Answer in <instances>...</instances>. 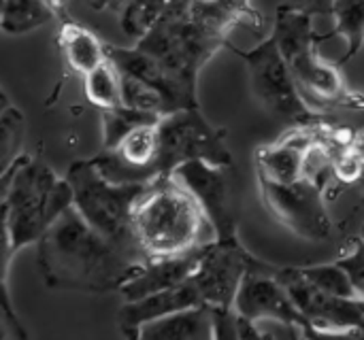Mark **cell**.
Returning <instances> with one entry per match:
<instances>
[{
  "mask_svg": "<svg viewBox=\"0 0 364 340\" xmlns=\"http://www.w3.org/2000/svg\"><path fill=\"white\" fill-rule=\"evenodd\" d=\"M173 177L196 198L200 204L213 238L237 241L239 238V196L235 190L232 166H218L205 160H192L181 164Z\"/></svg>",
  "mask_w": 364,
  "mask_h": 340,
  "instance_id": "cell-9",
  "label": "cell"
},
{
  "mask_svg": "<svg viewBox=\"0 0 364 340\" xmlns=\"http://www.w3.org/2000/svg\"><path fill=\"white\" fill-rule=\"evenodd\" d=\"M139 340H205L213 339V309L198 305L149 322L141 328Z\"/></svg>",
  "mask_w": 364,
  "mask_h": 340,
  "instance_id": "cell-17",
  "label": "cell"
},
{
  "mask_svg": "<svg viewBox=\"0 0 364 340\" xmlns=\"http://www.w3.org/2000/svg\"><path fill=\"white\" fill-rule=\"evenodd\" d=\"M66 181L73 187V204L83 219L111 243L149 260L132 232V211L149 183H113L105 179L90 160L73 162Z\"/></svg>",
  "mask_w": 364,
  "mask_h": 340,
  "instance_id": "cell-5",
  "label": "cell"
},
{
  "mask_svg": "<svg viewBox=\"0 0 364 340\" xmlns=\"http://www.w3.org/2000/svg\"><path fill=\"white\" fill-rule=\"evenodd\" d=\"M49 2H51V4L55 6V11H58V9L62 6V2H64V0H49Z\"/></svg>",
  "mask_w": 364,
  "mask_h": 340,
  "instance_id": "cell-29",
  "label": "cell"
},
{
  "mask_svg": "<svg viewBox=\"0 0 364 340\" xmlns=\"http://www.w3.org/2000/svg\"><path fill=\"white\" fill-rule=\"evenodd\" d=\"M122 72V70H119ZM122 92H124V104L134 106V109H143V111H151L158 115H168V104L164 100V96L154 89L151 85H147L145 81L122 72Z\"/></svg>",
  "mask_w": 364,
  "mask_h": 340,
  "instance_id": "cell-26",
  "label": "cell"
},
{
  "mask_svg": "<svg viewBox=\"0 0 364 340\" xmlns=\"http://www.w3.org/2000/svg\"><path fill=\"white\" fill-rule=\"evenodd\" d=\"M85 85V98L92 106L107 111L124 104V92H122V72L119 68L107 57L100 66L83 75Z\"/></svg>",
  "mask_w": 364,
  "mask_h": 340,
  "instance_id": "cell-22",
  "label": "cell"
},
{
  "mask_svg": "<svg viewBox=\"0 0 364 340\" xmlns=\"http://www.w3.org/2000/svg\"><path fill=\"white\" fill-rule=\"evenodd\" d=\"M164 9H166V0H126L119 17L122 30L139 40L162 17Z\"/></svg>",
  "mask_w": 364,
  "mask_h": 340,
  "instance_id": "cell-25",
  "label": "cell"
},
{
  "mask_svg": "<svg viewBox=\"0 0 364 340\" xmlns=\"http://www.w3.org/2000/svg\"><path fill=\"white\" fill-rule=\"evenodd\" d=\"M145 262L92 228L75 204L36 243L41 277L47 287L60 292H119Z\"/></svg>",
  "mask_w": 364,
  "mask_h": 340,
  "instance_id": "cell-1",
  "label": "cell"
},
{
  "mask_svg": "<svg viewBox=\"0 0 364 340\" xmlns=\"http://www.w3.org/2000/svg\"><path fill=\"white\" fill-rule=\"evenodd\" d=\"M307 153L309 143H279L275 147H264L258 162V177L277 183H292L307 175Z\"/></svg>",
  "mask_w": 364,
  "mask_h": 340,
  "instance_id": "cell-19",
  "label": "cell"
},
{
  "mask_svg": "<svg viewBox=\"0 0 364 340\" xmlns=\"http://www.w3.org/2000/svg\"><path fill=\"white\" fill-rule=\"evenodd\" d=\"M158 172H173L192 160H205L218 166H232V155L226 147V130L215 128L200 113V106L179 109L162 115L158 124Z\"/></svg>",
  "mask_w": 364,
  "mask_h": 340,
  "instance_id": "cell-7",
  "label": "cell"
},
{
  "mask_svg": "<svg viewBox=\"0 0 364 340\" xmlns=\"http://www.w3.org/2000/svg\"><path fill=\"white\" fill-rule=\"evenodd\" d=\"M160 119H162V115H158V113L134 109L128 104L107 109V111H102V147L111 149L132 130L147 126V124H158Z\"/></svg>",
  "mask_w": 364,
  "mask_h": 340,
  "instance_id": "cell-23",
  "label": "cell"
},
{
  "mask_svg": "<svg viewBox=\"0 0 364 340\" xmlns=\"http://www.w3.org/2000/svg\"><path fill=\"white\" fill-rule=\"evenodd\" d=\"M203 305V298L192 281V277L171 290L139 298V300H128L122 305L117 313V326L128 339H136L141 328L149 322H156L164 315H171L181 309H192Z\"/></svg>",
  "mask_w": 364,
  "mask_h": 340,
  "instance_id": "cell-15",
  "label": "cell"
},
{
  "mask_svg": "<svg viewBox=\"0 0 364 340\" xmlns=\"http://www.w3.org/2000/svg\"><path fill=\"white\" fill-rule=\"evenodd\" d=\"M275 275L324 339L364 336V300L360 296L341 298L326 294L309 283L301 268H277Z\"/></svg>",
  "mask_w": 364,
  "mask_h": 340,
  "instance_id": "cell-10",
  "label": "cell"
},
{
  "mask_svg": "<svg viewBox=\"0 0 364 340\" xmlns=\"http://www.w3.org/2000/svg\"><path fill=\"white\" fill-rule=\"evenodd\" d=\"M301 273L305 275V279L309 283H314L318 290L333 294V296H341V298H358L360 292L354 285L350 273L339 264H318V266H305L301 268Z\"/></svg>",
  "mask_w": 364,
  "mask_h": 340,
  "instance_id": "cell-24",
  "label": "cell"
},
{
  "mask_svg": "<svg viewBox=\"0 0 364 340\" xmlns=\"http://www.w3.org/2000/svg\"><path fill=\"white\" fill-rule=\"evenodd\" d=\"M335 2L337 0H284L282 4H286L290 9H296V11H303V13H307L311 17H316V15L333 17Z\"/></svg>",
  "mask_w": 364,
  "mask_h": 340,
  "instance_id": "cell-28",
  "label": "cell"
},
{
  "mask_svg": "<svg viewBox=\"0 0 364 340\" xmlns=\"http://www.w3.org/2000/svg\"><path fill=\"white\" fill-rule=\"evenodd\" d=\"M53 15L55 6L49 0H2V30L6 34H28Z\"/></svg>",
  "mask_w": 364,
  "mask_h": 340,
  "instance_id": "cell-21",
  "label": "cell"
},
{
  "mask_svg": "<svg viewBox=\"0 0 364 340\" xmlns=\"http://www.w3.org/2000/svg\"><path fill=\"white\" fill-rule=\"evenodd\" d=\"M21 134H23V115L6 104L4 111H2V170L9 168L19 155H17V149H19V143H21Z\"/></svg>",
  "mask_w": 364,
  "mask_h": 340,
  "instance_id": "cell-27",
  "label": "cell"
},
{
  "mask_svg": "<svg viewBox=\"0 0 364 340\" xmlns=\"http://www.w3.org/2000/svg\"><path fill=\"white\" fill-rule=\"evenodd\" d=\"M258 264L260 260L254 258L239 238L209 241L192 275L203 305L213 309H235V300L247 270Z\"/></svg>",
  "mask_w": 364,
  "mask_h": 340,
  "instance_id": "cell-11",
  "label": "cell"
},
{
  "mask_svg": "<svg viewBox=\"0 0 364 340\" xmlns=\"http://www.w3.org/2000/svg\"><path fill=\"white\" fill-rule=\"evenodd\" d=\"M58 49L62 53L64 64L81 77L100 66L109 57L107 45L90 28L73 19L62 21L58 30Z\"/></svg>",
  "mask_w": 364,
  "mask_h": 340,
  "instance_id": "cell-18",
  "label": "cell"
},
{
  "mask_svg": "<svg viewBox=\"0 0 364 340\" xmlns=\"http://www.w3.org/2000/svg\"><path fill=\"white\" fill-rule=\"evenodd\" d=\"M335 28L324 34V40L333 36L346 38V55L337 62L339 66L354 60L364 47V0H337L333 9Z\"/></svg>",
  "mask_w": 364,
  "mask_h": 340,
  "instance_id": "cell-20",
  "label": "cell"
},
{
  "mask_svg": "<svg viewBox=\"0 0 364 340\" xmlns=\"http://www.w3.org/2000/svg\"><path fill=\"white\" fill-rule=\"evenodd\" d=\"M136 45L164 66L188 106H200L196 92L198 75L220 49H228L230 40L228 36L203 28L190 17V13H181L162 15L151 30L136 40Z\"/></svg>",
  "mask_w": 364,
  "mask_h": 340,
  "instance_id": "cell-4",
  "label": "cell"
},
{
  "mask_svg": "<svg viewBox=\"0 0 364 340\" xmlns=\"http://www.w3.org/2000/svg\"><path fill=\"white\" fill-rule=\"evenodd\" d=\"M228 49L245 62L252 92L267 111L299 126H307L320 119V115H316L303 98L290 64L273 36L264 38L247 51L235 47L232 43Z\"/></svg>",
  "mask_w": 364,
  "mask_h": 340,
  "instance_id": "cell-6",
  "label": "cell"
},
{
  "mask_svg": "<svg viewBox=\"0 0 364 340\" xmlns=\"http://www.w3.org/2000/svg\"><path fill=\"white\" fill-rule=\"evenodd\" d=\"M275 270L277 268L264 262L250 268L239 287L235 309L250 319L286 322V324L303 328L307 339H324L320 330L314 326V322L299 309V305L294 302L286 285L277 279Z\"/></svg>",
  "mask_w": 364,
  "mask_h": 340,
  "instance_id": "cell-12",
  "label": "cell"
},
{
  "mask_svg": "<svg viewBox=\"0 0 364 340\" xmlns=\"http://www.w3.org/2000/svg\"><path fill=\"white\" fill-rule=\"evenodd\" d=\"M360 298H363V300H364V285H363V287H360Z\"/></svg>",
  "mask_w": 364,
  "mask_h": 340,
  "instance_id": "cell-31",
  "label": "cell"
},
{
  "mask_svg": "<svg viewBox=\"0 0 364 340\" xmlns=\"http://www.w3.org/2000/svg\"><path fill=\"white\" fill-rule=\"evenodd\" d=\"M190 17L220 36H228L237 26L252 32H262L264 28L256 0H192Z\"/></svg>",
  "mask_w": 364,
  "mask_h": 340,
  "instance_id": "cell-16",
  "label": "cell"
},
{
  "mask_svg": "<svg viewBox=\"0 0 364 340\" xmlns=\"http://www.w3.org/2000/svg\"><path fill=\"white\" fill-rule=\"evenodd\" d=\"M207 226L200 204L175 177L149 183L132 211L134 238L149 260L181 256L205 245Z\"/></svg>",
  "mask_w": 364,
  "mask_h": 340,
  "instance_id": "cell-3",
  "label": "cell"
},
{
  "mask_svg": "<svg viewBox=\"0 0 364 340\" xmlns=\"http://www.w3.org/2000/svg\"><path fill=\"white\" fill-rule=\"evenodd\" d=\"M73 204V187L45 162L19 155L2 170V285L17 251L41 241Z\"/></svg>",
  "mask_w": 364,
  "mask_h": 340,
  "instance_id": "cell-2",
  "label": "cell"
},
{
  "mask_svg": "<svg viewBox=\"0 0 364 340\" xmlns=\"http://www.w3.org/2000/svg\"><path fill=\"white\" fill-rule=\"evenodd\" d=\"M360 241L364 243V226H363V230H360Z\"/></svg>",
  "mask_w": 364,
  "mask_h": 340,
  "instance_id": "cell-30",
  "label": "cell"
},
{
  "mask_svg": "<svg viewBox=\"0 0 364 340\" xmlns=\"http://www.w3.org/2000/svg\"><path fill=\"white\" fill-rule=\"evenodd\" d=\"M260 181V194L267 211L290 232L305 241H326L333 230L324 194L314 177H301L292 183H277L271 179Z\"/></svg>",
  "mask_w": 364,
  "mask_h": 340,
  "instance_id": "cell-8",
  "label": "cell"
},
{
  "mask_svg": "<svg viewBox=\"0 0 364 340\" xmlns=\"http://www.w3.org/2000/svg\"><path fill=\"white\" fill-rule=\"evenodd\" d=\"M320 45L322 43H314L286 57L303 98L316 106H339L350 111L364 109V94L348 85L339 64L322 57Z\"/></svg>",
  "mask_w": 364,
  "mask_h": 340,
  "instance_id": "cell-13",
  "label": "cell"
},
{
  "mask_svg": "<svg viewBox=\"0 0 364 340\" xmlns=\"http://www.w3.org/2000/svg\"><path fill=\"white\" fill-rule=\"evenodd\" d=\"M205 245H200L188 253H181V256L147 260L136 270V275L128 283L122 285L119 296L124 298V302H128V300H139V298H145V296H151V294H158V292H164V290L186 283L194 275V270L203 258Z\"/></svg>",
  "mask_w": 364,
  "mask_h": 340,
  "instance_id": "cell-14",
  "label": "cell"
}]
</instances>
